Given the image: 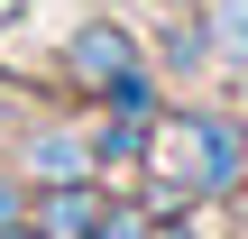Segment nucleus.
<instances>
[{"label": "nucleus", "mask_w": 248, "mask_h": 239, "mask_svg": "<svg viewBox=\"0 0 248 239\" xmlns=\"http://www.w3.org/2000/svg\"><path fill=\"white\" fill-rule=\"evenodd\" d=\"M37 230L46 239H83L92 230V193H83V184H74V193H46V203H37Z\"/></svg>", "instance_id": "nucleus-1"}, {"label": "nucleus", "mask_w": 248, "mask_h": 239, "mask_svg": "<svg viewBox=\"0 0 248 239\" xmlns=\"http://www.w3.org/2000/svg\"><path fill=\"white\" fill-rule=\"evenodd\" d=\"M230 28H239V37H230V46H239V55H248V0H239V9H230Z\"/></svg>", "instance_id": "nucleus-2"}, {"label": "nucleus", "mask_w": 248, "mask_h": 239, "mask_svg": "<svg viewBox=\"0 0 248 239\" xmlns=\"http://www.w3.org/2000/svg\"><path fill=\"white\" fill-rule=\"evenodd\" d=\"M9 221H18V193H9V184H0V230H9Z\"/></svg>", "instance_id": "nucleus-3"}]
</instances>
